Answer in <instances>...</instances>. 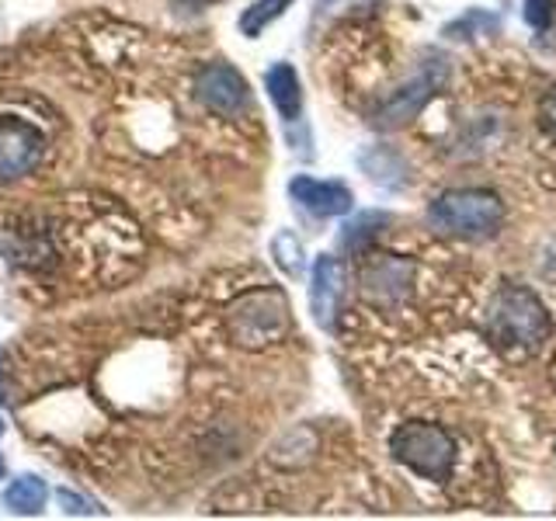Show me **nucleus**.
<instances>
[{"instance_id":"obj_1","label":"nucleus","mask_w":556,"mask_h":521,"mask_svg":"<svg viewBox=\"0 0 556 521\" xmlns=\"http://www.w3.org/2000/svg\"><path fill=\"white\" fill-rule=\"evenodd\" d=\"M428 223L445 237L483 240L504 226V202L486 188H452L428 205Z\"/></svg>"},{"instance_id":"obj_2","label":"nucleus","mask_w":556,"mask_h":521,"mask_svg":"<svg viewBox=\"0 0 556 521\" xmlns=\"http://www.w3.org/2000/svg\"><path fill=\"white\" fill-rule=\"evenodd\" d=\"M390 452L400 466L431 483H445L456 466V439L431 421H407L390 434Z\"/></svg>"},{"instance_id":"obj_3","label":"nucleus","mask_w":556,"mask_h":521,"mask_svg":"<svg viewBox=\"0 0 556 521\" xmlns=\"http://www.w3.org/2000/svg\"><path fill=\"white\" fill-rule=\"evenodd\" d=\"M486 330L501 347H539L549 334L546 306L526 285H504L486 313Z\"/></svg>"},{"instance_id":"obj_4","label":"nucleus","mask_w":556,"mask_h":521,"mask_svg":"<svg viewBox=\"0 0 556 521\" xmlns=\"http://www.w3.org/2000/svg\"><path fill=\"white\" fill-rule=\"evenodd\" d=\"M289 303L282 292H251L230 306V334L240 347H268L286 334Z\"/></svg>"},{"instance_id":"obj_5","label":"nucleus","mask_w":556,"mask_h":521,"mask_svg":"<svg viewBox=\"0 0 556 521\" xmlns=\"http://www.w3.org/2000/svg\"><path fill=\"white\" fill-rule=\"evenodd\" d=\"M445 77H448L445 60H434V63L425 66L414 80H407L404 87H396V91L376 109L372 122H376L379 129H396V126H404V122H410L434 94H439V87L445 84Z\"/></svg>"},{"instance_id":"obj_6","label":"nucleus","mask_w":556,"mask_h":521,"mask_svg":"<svg viewBox=\"0 0 556 521\" xmlns=\"http://www.w3.org/2000/svg\"><path fill=\"white\" fill-rule=\"evenodd\" d=\"M195 94L208 112H216L223 118H237L251 101L248 80L230 63H208L195 80Z\"/></svg>"},{"instance_id":"obj_7","label":"nucleus","mask_w":556,"mask_h":521,"mask_svg":"<svg viewBox=\"0 0 556 521\" xmlns=\"http://www.w3.org/2000/svg\"><path fill=\"white\" fill-rule=\"evenodd\" d=\"M42 132L22 118H0V185L17 181L39 164Z\"/></svg>"},{"instance_id":"obj_8","label":"nucleus","mask_w":556,"mask_h":521,"mask_svg":"<svg viewBox=\"0 0 556 521\" xmlns=\"http://www.w3.org/2000/svg\"><path fill=\"white\" fill-rule=\"evenodd\" d=\"M344 285H348V275L344 265L338 257L320 254L313 260V278H309V309H313V320L324 330H334L338 323V309L344 300Z\"/></svg>"},{"instance_id":"obj_9","label":"nucleus","mask_w":556,"mask_h":521,"mask_svg":"<svg viewBox=\"0 0 556 521\" xmlns=\"http://www.w3.org/2000/svg\"><path fill=\"white\" fill-rule=\"evenodd\" d=\"M289 195L295 205H303L309 216H320V219L344 216V213H352V205H355V195L348 185L317 181V178H306V174H295L289 181Z\"/></svg>"},{"instance_id":"obj_10","label":"nucleus","mask_w":556,"mask_h":521,"mask_svg":"<svg viewBox=\"0 0 556 521\" xmlns=\"http://www.w3.org/2000/svg\"><path fill=\"white\" fill-rule=\"evenodd\" d=\"M265 87H268V98L278 109V115H282L286 126L303 118V84L289 63H275L265 74Z\"/></svg>"},{"instance_id":"obj_11","label":"nucleus","mask_w":556,"mask_h":521,"mask_svg":"<svg viewBox=\"0 0 556 521\" xmlns=\"http://www.w3.org/2000/svg\"><path fill=\"white\" fill-rule=\"evenodd\" d=\"M46 500H49V486L42 476H17L8 483V491H4V508L14 511V514H39L46 508Z\"/></svg>"},{"instance_id":"obj_12","label":"nucleus","mask_w":556,"mask_h":521,"mask_svg":"<svg viewBox=\"0 0 556 521\" xmlns=\"http://www.w3.org/2000/svg\"><path fill=\"white\" fill-rule=\"evenodd\" d=\"M289 8H292V0H254V4L240 14V31L248 35V39H257V35L271 22H278Z\"/></svg>"},{"instance_id":"obj_13","label":"nucleus","mask_w":556,"mask_h":521,"mask_svg":"<svg viewBox=\"0 0 556 521\" xmlns=\"http://www.w3.org/2000/svg\"><path fill=\"white\" fill-rule=\"evenodd\" d=\"M387 223H390L387 213H362V216H355L352 223L344 226L341 247H344V251H362L372 237H379V230H382Z\"/></svg>"},{"instance_id":"obj_14","label":"nucleus","mask_w":556,"mask_h":521,"mask_svg":"<svg viewBox=\"0 0 556 521\" xmlns=\"http://www.w3.org/2000/svg\"><path fill=\"white\" fill-rule=\"evenodd\" d=\"M362 167H365V174H369L372 181L390 185V188H393L390 170L404 174V178H407V164H404V156L393 153V150H387V147H376V150H369V153H362Z\"/></svg>"},{"instance_id":"obj_15","label":"nucleus","mask_w":556,"mask_h":521,"mask_svg":"<svg viewBox=\"0 0 556 521\" xmlns=\"http://www.w3.org/2000/svg\"><path fill=\"white\" fill-rule=\"evenodd\" d=\"M271 254H275V260H278V268H282L289 278H300L303 275V268H306V254H303V243L295 240V233H289V230H282L275 240H271Z\"/></svg>"},{"instance_id":"obj_16","label":"nucleus","mask_w":556,"mask_h":521,"mask_svg":"<svg viewBox=\"0 0 556 521\" xmlns=\"http://www.w3.org/2000/svg\"><path fill=\"white\" fill-rule=\"evenodd\" d=\"M521 14H526V22L535 28V31H546L553 25V0H526V8H521Z\"/></svg>"},{"instance_id":"obj_17","label":"nucleus","mask_w":556,"mask_h":521,"mask_svg":"<svg viewBox=\"0 0 556 521\" xmlns=\"http://www.w3.org/2000/svg\"><path fill=\"white\" fill-rule=\"evenodd\" d=\"M60 504L70 511V514H94L98 508L87 497H77L74 491H60Z\"/></svg>"},{"instance_id":"obj_18","label":"nucleus","mask_w":556,"mask_h":521,"mask_svg":"<svg viewBox=\"0 0 556 521\" xmlns=\"http://www.w3.org/2000/svg\"><path fill=\"white\" fill-rule=\"evenodd\" d=\"M539 118H543V129L556 136V84L546 91L543 98V109H539Z\"/></svg>"},{"instance_id":"obj_19","label":"nucleus","mask_w":556,"mask_h":521,"mask_svg":"<svg viewBox=\"0 0 556 521\" xmlns=\"http://www.w3.org/2000/svg\"><path fill=\"white\" fill-rule=\"evenodd\" d=\"M0 434H4V424H0Z\"/></svg>"},{"instance_id":"obj_20","label":"nucleus","mask_w":556,"mask_h":521,"mask_svg":"<svg viewBox=\"0 0 556 521\" xmlns=\"http://www.w3.org/2000/svg\"><path fill=\"white\" fill-rule=\"evenodd\" d=\"M0 466H4V462H0Z\"/></svg>"}]
</instances>
